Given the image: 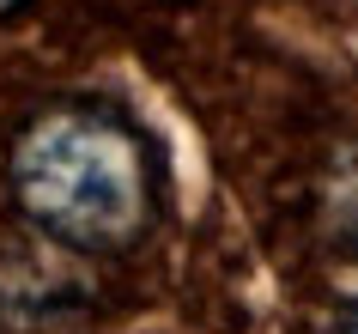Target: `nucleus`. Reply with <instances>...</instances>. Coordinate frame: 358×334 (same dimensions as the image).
Segmentation results:
<instances>
[{
    "label": "nucleus",
    "instance_id": "obj_3",
    "mask_svg": "<svg viewBox=\"0 0 358 334\" xmlns=\"http://www.w3.org/2000/svg\"><path fill=\"white\" fill-rule=\"evenodd\" d=\"M13 6H19V0H0V19H6V13H13Z\"/></svg>",
    "mask_w": 358,
    "mask_h": 334
},
{
    "label": "nucleus",
    "instance_id": "obj_2",
    "mask_svg": "<svg viewBox=\"0 0 358 334\" xmlns=\"http://www.w3.org/2000/svg\"><path fill=\"white\" fill-rule=\"evenodd\" d=\"M334 334H358V310H352V316H346V322H340V328H334Z\"/></svg>",
    "mask_w": 358,
    "mask_h": 334
},
{
    "label": "nucleus",
    "instance_id": "obj_1",
    "mask_svg": "<svg viewBox=\"0 0 358 334\" xmlns=\"http://www.w3.org/2000/svg\"><path fill=\"white\" fill-rule=\"evenodd\" d=\"M13 195L43 237L110 256L152 219V165L110 110H49L13 146Z\"/></svg>",
    "mask_w": 358,
    "mask_h": 334
}]
</instances>
